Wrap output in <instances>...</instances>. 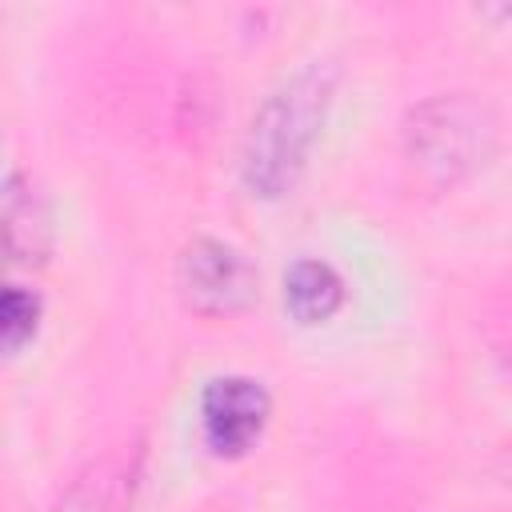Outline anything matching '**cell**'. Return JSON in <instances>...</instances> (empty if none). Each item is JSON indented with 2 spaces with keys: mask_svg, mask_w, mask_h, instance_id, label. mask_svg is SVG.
I'll return each instance as SVG.
<instances>
[{
  "mask_svg": "<svg viewBox=\"0 0 512 512\" xmlns=\"http://www.w3.org/2000/svg\"><path fill=\"white\" fill-rule=\"evenodd\" d=\"M408 156L440 184H452L484 164L492 148V116L472 96H432L404 128Z\"/></svg>",
  "mask_w": 512,
  "mask_h": 512,
  "instance_id": "2",
  "label": "cell"
},
{
  "mask_svg": "<svg viewBox=\"0 0 512 512\" xmlns=\"http://www.w3.org/2000/svg\"><path fill=\"white\" fill-rule=\"evenodd\" d=\"M180 300L200 316H236L256 296V272L240 248L224 240H192L176 260Z\"/></svg>",
  "mask_w": 512,
  "mask_h": 512,
  "instance_id": "3",
  "label": "cell"
},
{
  "mask_svg": "<svg viewBox=\"0 0 512 512\" xmlns=\"http://www.w3.org/2000/svg\"><path fill=\"white\" fill-rule=\"evenodd\" d=\"M4 240H8V256L16 264L44 260L48 240H52V216H48L44 192L20 168H12L8 184H4Z\"/></svg>",
  "mask_w": 512,
  "mask_h": 512,
  "instance_id": "5",
  "label": "cell"
},
{
  "mask_svg": "<svg viewBox=\"0 0 512 512\" xmlns=\"http://www.w3.org/2000/svg\"><path fill=\"white\" fill-rule=\"evenodd\" d=\"M36 324H40V300L36 292L28 288H8L4 292V304H0V332H4V348L8 352H20L32 336H36Z\"/></svg>",
  "mask_w": 512,
  "mask_h": 512,
  "instance_id": "7",
  "label": "cell"
},
{
  "mask_svg": "<svg viewBox=\"0 0 512 512\" xmlns=\"http://www.w3.org/2000/svg\"><path fill=\"white\" fill-rule=\"evenodd\" d=\"M344 304V280L328 260H296L284 272V308L300 324H324Z\"/></svg>",
  "mask_w": 512,
  "mask_h": 512,
  "instance_id": "6",
  "label": "cell"
},
{
  "mask_svg": "<svg viewBox=\"0 0 512 512\" xmlns=\"http://www.w3.org/2000/svg\"><path fill=\"white\" fill-rule=\"evenodd\" d=\"M272 400L260 380L252 376H216L200 396V428L216 456H240L248 452L264 424H268Z\"/></svg>",
  "mask_w": 512,
  "mask_h": 512,
  "instance_id": "4",
  "label": "cell"
},
{
  "mask_svg": "<svg viewBox=\"0 0 512 512\" xmlns=\"http://www.w3.org/2000/svg\"><path fill=\"white\" fill-rule=\"evenodd\" d=\"M52 512H112V480L108 472H92L68 488V496Z\"/></svg>",
  "mask_w": 512,
  "mask_h": 512,
  "instance_id": "8",
  "label": "cell"
},
{
  "mask_svg": "<svg viewBox=\"0 0 512 512\" xmlns=\"http://www.w3.org/2000/svg\"><path fill=\"white\" fill-rule=\"evenodd\" d=\"M336 92V72L328 64H304L292 72L252 116L240 148V176L252 196L276 200L300 180L312 144L320 140L328 104Z\"/></svg>",
  "mask_w": 512,
  "mask_h": 512,
  "instance_id": "1",
  "label": "cell"
}]
</instances>
